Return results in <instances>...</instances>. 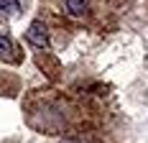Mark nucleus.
I'll use <instances>...</instances> for the list:
<instances>
[{
    "mask_svg": "<svg viewBox=\"0 0 148 143\" xmlns=\"http://www.w3.org/2000/svg\"><path fill=\"white\" fill-rule=\"evenodd\" d=\"M26 38H28V43H33L36 49H46V46H49V31H46L44 21H33L28 26V31H26Z\"/></svg>",
    "mask_w": 148,
    "mask_h": 143,
    "instance_id": "f257e3e1",
    "label": "nucleus"
},
{
    "mask_svg": "<svg viewBox=\"0 0 148 143\" xmlns=\"http://www.w3.org/2000/svg\"><path fill=\"white\" fill-rule=\"evenodd\" d=\"M0 56L3 59H8V61H15V46H13V41L8 38V36H0Z\"/></svg>",
    "mask_w": 148,
    "mask_h": 143,
    "instance_id": "f03ea898",
    "label": "nucleus"
},
{
    "mask_svg": "<svg viewBox=\"0 0 148 143\" xmlns=\"http://www.w3.org/2000/svg\"><path fill=\"white\" fill-rule=\"evenodd\" d=\"M66 10L72 15H82L87 10V3H84V0H66Z\"/></svg>",
    "mask_w": 148,
    "mask_h": 143,
    "instance_id": "7ed1b4c3",
    "label": "nucleus"
},
{
    "mask_svg": "<svg viewBox=\"0 0 148 143\" xmlns=\"http://www.w3.org/2000/svg\"><path fill=\"white\" fill-rule=\"evenodd\" d=\"M21 10V0H0V13H18Z\"/></svg>",
    "mask_w": 148,
    "mask_h": 143,
    "instance_id": "20e7f679",
    "label": "nucleus"
},
{
    "mask_svg": "<svg viewBox=\"0 0 148 143\" xmlns=\"http://www.w3.org/2000/svg\"><path fill=\"white\" fill-rule=\"evenodd\" d=\"M0 36H8V33H5V28H3V26H0Z\"/></svg>",
    "mask_w": 148,
    "mask_h": 143,
    "instance_id": "39448f33",
    "label": "nucleus"
},
{
    "mask_svg": "<svg viewBox=\"0 0 148 143\" xmlns=\"http://www.w3.org/2000/svg\"><path fill=\"white\" fill-rule=\"evenodd\" d=\"M61 143H74V141H61Z\"/></svg>",
    "mask_w": 148,
    "mask_h": 143,
    "instance_id": "423d86ee",
    "label": "nucleus"
}]
</instances>
